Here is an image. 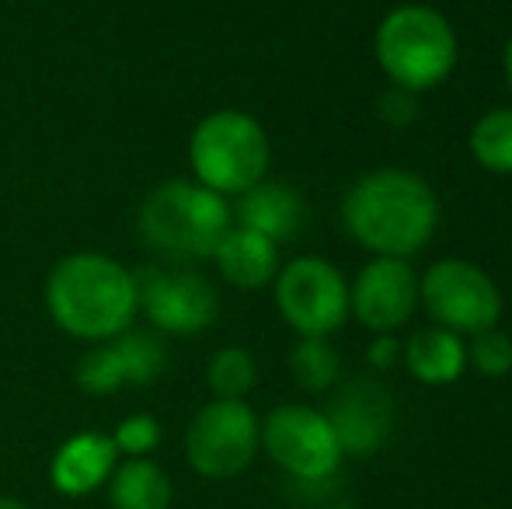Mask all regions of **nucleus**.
Segmentation results:
<instances>
[{"label": "nucleus", "instance_id": "1", "mask_svg": "<svg viewBox=\"0 0 512 509\" xmlns=\"http://www.w3.org/2000/svg\"><path fill=\"white\" fill-rule=\"evenodd\" d=\"M342 224L373 258H411L439 227V199L422 175L408 168H377L349 185Z\"/></svg>", "mask_w": 512, "mask_h": 509}, {"label": "nucleus", "instance_id": "2", "mask_svg": "<svg viewBox=\"0 0 512 509\" xmlns=\"http://www.w3.org/2000/svg\"><path fill=\"white\" fill-rule=\"evenodd\" d=\"M46 311L60 332L81 342H108L140 318L136 272L102 252H74L46 279Z\"/></svg>", "mask_w": 512, "mask_h": 509}, {"label": "nucleus", "instance_id": "3", "mask_svg": "<svg viewBox=\"0 0 512 509\" xmlns=\"http://www.w3.org/2000/svg\"><path fill=\"white\" fill-rule=\"evenodd\" d=\"M140 238L168 262H206L234 227L230 203L189 178L161 182L140 206Z\"/></svg>", "mask_w": 512, "mask_h": 509}, {"label": "nucleus", "instance_id": "4", "mask_svg": "<svg viewBox=\"0 0 512 509\" xmlns=\"http://www.w3.org/2000/svg\"><path fill=\"white\" fill-rule=\"evenodd\" d=\"M373 53L394 88L422 95L450 81L460 60V42L443 11L429 4H401L377 25Z\"/></svg>", "mask_w": 512, "mask_h": 509}, {"label": "nucleus", "instance_id": "5", "mask_svg": "<svg viewBox=\"0 0 512 509\" xmlns=\"http://www.w3.org/2000/svg\"><path fill=\"white\" fill-rule=\"evenodd\" d=\"M272 143L265 126L241 109H216L189 136V168L216 196H241L269 175Z\"/></svg>", "mask_w": 512, "mask_h": 509}, {"label": "nucleus", "instance_id": "6", "mask_svg": "<svg viewBox=\"0 0 512 509\" xmlns=\"http://www.w3.org/2000/svg\"><path fill=\"white\" fill-rule=\"evenodd\" d=\"M418 304L446 332L478 335L499 328L502 290L481 265L464 258H439L418 276Z\"/></svg>", "mask_w": 512, "mask_h": 509}, {"label": "nucleus", "instance_id": "7", "mask_svg": "<svg viewBox=\"0 0 512 509\" xmlns=\"http://www.w3.org/2000/svg\"><path fill=\"white\" fill-rule=\"evenodd\" d=\"M276 307L300 339H328L349 321V279L321 255H300L279 265Z\"/></svg>", "mask_w": 512, "mask_h": 509}, {"label": "nucleus", "instance_id": "8", "mask_svg": "<svg viewBox=\"0 0 512 509\" xmlns=\"http://www.w3.org/2000/svg\"><path fill=\"white\" fill-rule=\"evenodd\" d=\"M262 447V422L248 401L213 398L196 412L185 433V457L192 471L223 482L251 468Z\"/></svg>", "mask_w": 512, "mask_h": 509}, {"label": "nucleus", "instance_id": "9", "mask_svg": "<svg viewBox=\"0 0 512 509\" xmlns=\"http://www.w3.org/2000/svg\"><path fill=\"white\" fill-rule=\"evenodd\" d=\"M136 300L150 328L189 339L220 318V293L196 269L175 265H143L136 269Z\"/></svg>", "mask_w": 512, "mask_h": 509}, {"label": "nucleus", "instance_id": "10", "mask_svg": "<svg viewBox=\"0 0 512 509\" xmlns=\"http://www.w3.org/2000/svg\"><path fill=\"white\" fill-rule=\"evenodd\" d=\"M262 447L297 482H324L342 464L328 415L310 405H279L262 422Z\"/></svg>", "mask_w": 512, "mask_h": 509}, {"label": "nucleus", "instance_id": "11", "mask_svg": "<svg viewBox=\"0 0 512 509\" xmlns=\"http://www.w3.org/2000/svg\"><path fill=\"white\" fill-rule=\"evenodd\" d=\"M418 311V276L408 258H370L349 286V314L373 335L398 332Z\"/></svg>", "mask_w": 512, "mask_h": 509}, {"label": "nucleus", "instance_id": "12", "mask_svg": "<svg viewBox=\"0 0 512 509\" xmlns=\"http://www.w3.org/2000/svg\"><path fill=\"white\" fill-rule=\"evenodd\" d=\"M164 346L154 332H129L98 342L77 363V387L88 394H115L129 384H154L164 374Z\"/></svg>", "mask_w": 512, "mask_h": 509}, {"label": "nucleus", "instance_id": "13", "mask_svg": "<svg viewBox=\"0 0 512 509\" xmlns=\"http://www.w3.org/2000/svg\"><path fill=\"white\" fill-rule=\"evenodd\" d=\"M324 415L335 429L342 457H370L391 436L394 401L377 381H352L335 394Z\"/></svg>", "mask_w": 512, "mask_h": 509}, {"label": "nucleus", "instance_id": "14", "mask_svg": "<svg viewBox=\"0 0 512 509\" xmlns=\"http://www.w3.org/2000/svg\"><path fill=\"white\" fill-rule=\"evenodd\" d=\"M230 213H234L237 227H248V231L262 234V238L276 241V245L297 238L307 224L304 196L293 185L272 182V178H262L248 192H241L237 206Z\"/></svg>", "mask_w": 512, "mask_h": 509}, {"label": "nucleus", "instance_id": "15", "mask_svg": "<svg viewBox=\"0 0 512 509\" xmlns=\"http://www.w3.org/2000/svg\"><path fill=\"white\" fill-rule=\"evenodd\" d=\"M115 464H119V450H115L112 436L105 433H77L56 450L53 464H49V478L60 496L81 499L108 485Z\"/></svg>", "mask_w": 512, "mask_h": 509}, {"label": "nucleus", "instance_id": "16", "mask_svg": "<svg viewBox=\"0 0 512 509\" xmlns=\"http://www.w3.org/2000/svg\"><path fill=\"white\" fill-rule=\"evenodd\" d=\"M220 276L237 290H262L279 272V245L248 227H230L213 252Z\"/></svg>", "mask_w": 512, "mask_h": 509}, {"label": "nucleus", "instance_id": "17", "mask_svg": "<svg viewBox=\"0 0 512 509\" xmlns=\"http://www.w3.org/2000/svg\"><path fill=\"white\" fill-rule=\"evenodd\" d=\"M401 360H405L408 374L418 384H429V387L453 384L467 370L464 335L446 332L439 325L418 328V332L408 335V342H401Z\"/></svg>", "mask_w": 512, "mask_h": 509}, {"label": "nucleus", "instance_id": "18", "mask_svg": "<svg viewBox=\"0 0 512 509\" xmlns=\"http://www.w3.org/2000/svg\"><path fill=\"white\" fill-rule=\"evenodd\" d=\"M171 478L150 457H126L115 464L108 478V503L112 509H171Z\"/></svg>", "mask_w": 512, "mask_h": 509}, {"label": "nucleus", "instance_id": "19", "mask_svg": "<svg viewBox=\"0 0 512 509\" xmlns=\"http://www.w3.org/2000/svg\"><path fill=\"white\" fill-rule=\"evenodd\" d=\"M467 147L485 171L512 175V105H495L485 116H478L467 136Z\"/></svg>", "mask_w": 512, "mask_h": 509}, {"label": "nucleus", "instance_id": "20", "mask_svg": "<svg viewBox=\"0 0 512 509\" xmlns=\"http://www.w3.org/2000/svg\"><path fill=\"white\" fill-rule=\"evenodd\" d=\"M290 374L307 394H324L342 377V356L328 339H300L290 349Z\"/></svg>", "mask_w": 512, "mask_h": 509}, {"label": "nucleus", "instance_id": "21", "mask_svg": "<svg viewBox=\"0 0 512 509\" xmlns=\"http://www.w3.org/2000/svg\"><path fill=\"white\" fill-rule=\"evenodd\" d=\"M206 384L216 398L244 401L258 384V363L244 346H223L213 353L206 367Z\"/></svg>", "mask_w": 512, "mask_h": 509}, {"label": "nucleus", "instance_id": "22", "mask_svg": "<svg viewBox=\"0 0 512 509\" xmlns=\"http://www.w3.org/2000/svg\"><path fill=\"white\" fill-rule=\"evenodd\" d=\"M467 367H474L481 377H506L512 374V339L499 328H488V332L471 335V346H467Z\"/></svg>", "mask_w": 512, "mask_h": 509}, {"label": "nucleus", "instance_id": "23", "mask_svg": "<svg viewBox=\"0 0 512 509\" xmlns=\"http://www.w3.org/2000/svg\"><path fill=\"white\" fill-rule=\"evenodd\" d=\"M112 443L126 457H150L157 450V443H161V422L147 412H136L115 426Z\"/></svg>", "mask_w": 512, "mask_h": 509}, {"label": "nucleus", "instance_id": "24", "mask_svg": "<svg viewBox=\"0 0 512 509\" xmlns=\"http://www.w3.org/2000/svg\"><path fill=\"white\" fill-rule=\"evenodd\" d=\"M377 116L384 119L387 126H408V123H415V116H418L415 95H411V91H401V88L384 91V95H380V102H377Z\"/></svg>", "mask_w": 512, "mask_h": 509}, {"label": "nucleus", "instance_id": "25", "mask_svg": "<svg viewBox=\"0 0 512 509\" xmlns=\"http://www.w3.org/2000/svg\"><path fill=\"white\" fill-rule=\"evenodd\" d=\"M366 360H370L373 367H380V370H391L394 363L401 360V342L394 339L391 332L377 335V339L370 342V349H366Z\"/></svg>", "mask_w": 512, "mask_h": 509}, {"label": "nucleus", "instance_id": "26", "mask_svg": "<svg viewBox=\"0 0 512 509\" xmlns=\"http://www.w3.org/2000/svg\"><path fill=\"white\" fill-rule=\"evenodd\" d=\"M502 70H506V84H509V91H512V35H509V42H506V53H502Z\"/></svg>", "mask_w": 512, "mask_h": 509}, {"label": "nucleus", "instance_id": "27", "mask_svg": "<svg viewBox=\"0 0 512 509\" xmlns=\"http://www.w3.org/2000/svg\"><path fill=\"white\" fill-rule=\"evenodd\" d=\"M0 509H32V506H25L21 499H11V496H0Z\"/></svg>", "mask_w": 512, "mask_h": 509}, {"label": "nucleus", "instance_id": "28", "mask_svg": "<svg viewBox=\"0 0 512 509\" xmlns=\"http://www.w3.org/2000/svg\"><path fill=\"white\" fill-rule=\"evenodd\" d=\"M331 509H352V506H331Z\"/></svg>", "mask_w": 512, "mask_h": 509}]
</instances>
